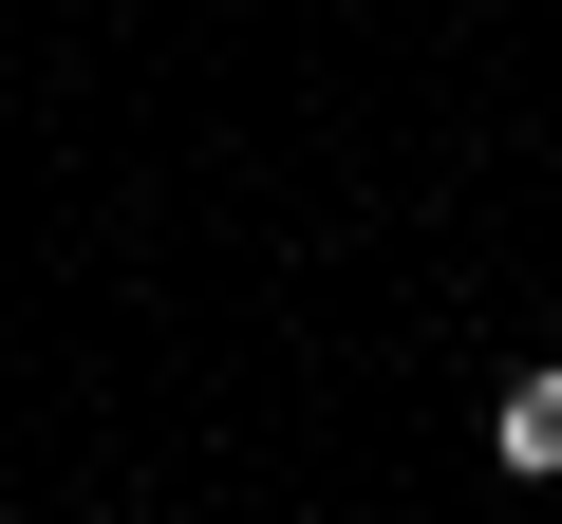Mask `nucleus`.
<instances>
[{
  "instance_id": "nucleus-1",
  "label": "nucleus",
  "mask_w": 562,
  "mask_h": 524,
  "mask_svg": "<svg viewBox=\"0 0 562 524\" xmlns=\"http://www.w3.org/2000/svg\"><path fill=\"white\" fill-rule=\"evenodd\" d=\"M506 468H525V487H562V375H525V394H506Z\"/></svg>"
}]
</instances>
